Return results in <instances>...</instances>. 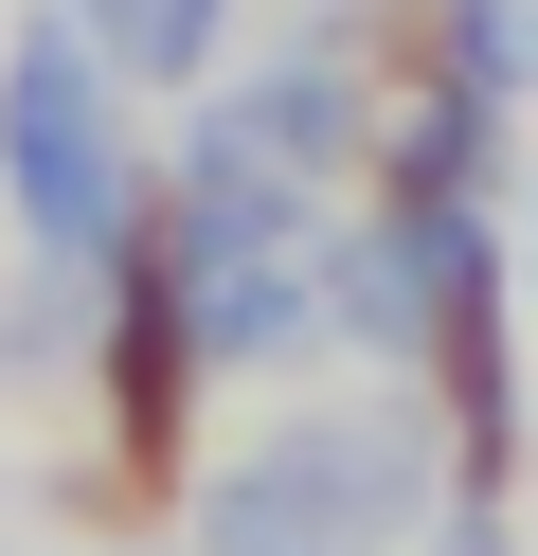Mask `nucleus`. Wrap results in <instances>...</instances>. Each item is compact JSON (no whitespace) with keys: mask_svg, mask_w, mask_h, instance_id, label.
<instances>
[{"mask_svg":"<svg viewBox=\"0 0 538 556\" xmlns=\"http://www.w3.org/2000/svg\"><path fill=\"white\" fill-rule=\"evenodd\" d=\"M430 556H502V503H485V484H466V520H449Z\"/></svg>","mask_w":538,"mask_h":556,"instance_id":"5","label":"nucleus"},{"mask_svg":"<svg viewBox=\"0 0 538 556\" xmlns=\"http://www.w3.org/2000/svg\"><path fill=\"white\" fill-rule=\"evenodd\" d=\"M72 18H90L108 73H162V90H198L215 37H234V0H72Z\"/></svg>","mask_w":538,"mask_h":556,"instance_id":"4","label":"nucleus"},{"mask_svg":"<svg viewBox=\"0 0 538 556\" xmlns=\"http://www.w3.org/2000/svg\"><path fill=\"white\" fill-rule=\"evenodd\" d=\"M108 54L90 18H54V37H18V73H0V180H18V233L54 269H126L143 233V162H126V109H108Z\"/></svg>","mask_w":538,"mask_h":556,"instance_id":"2","label":"nucleus"},{"mask_svg":"<svg viewBox=\"0 0 538 556\" xmlns=\"http://www.w3.org/2000/svg\"><path fill=\"white\" fill-rule=\"evenodd\" d=\"M198 162L251 180V198H323V180L359 162V73H341V54H270V73H234L215 126H198Z\"/></svg>","mask_w":538,"mask_h":556,"instance_id":"3","label":"nucleus"},{"mask_svg":"<svg viewBox=\"0 0 538 556\" xmlns=\"http://www.w3.org/2000/svg\"><path fill=\"white\" fill-rule=\"evenodd\" d=\"M430 467H449V448H430L413 413H305V431H270V448L215 467L198 539L215 556H395L413 503H430Z\"/></svg>","mask_w":538,"mask_h":556,"instance_id":"1","label":"nucleus"}]
</instances>
